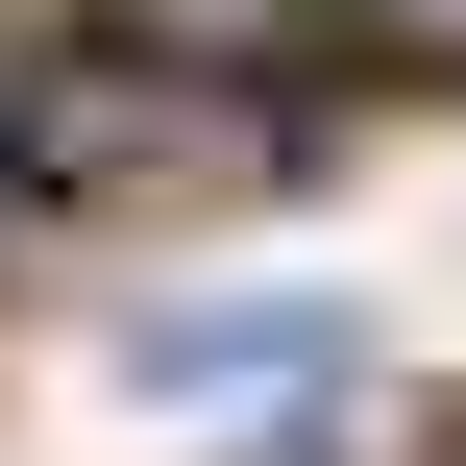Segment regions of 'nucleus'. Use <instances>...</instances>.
Returning <instances> with one entry per match:
<instances>
[{
	"mask_svg": "<svg viewBox=\"0 0 466 466\" xmlns=\"http://www.w3.org/2000/svg\"><path fill=\"white\" fill-rule=\"evenodd\" d=\"M319 369H344V319H172V393H197V418H246V393L295 418Z\"/></svg>",
	"mask_w": 466,
	"mask_h": 466,
	"instance_id": "obj_1",
	"label": "nucleus"
},
{
	"mask_svg": "<svg viewBox=\"0 0 466 466\" xmlns=\"http://www.w3.org/2000/svg\"><path fill=\"white\" fill-rule=\"evenodd\" d=\"M344 25H466V0H344Z\"/></svg>",
	"mask_w": 466,
	"mask_h": 466,
	"instance_id": "obj_2",
	"label": "nucleus"
}]
</instances>
